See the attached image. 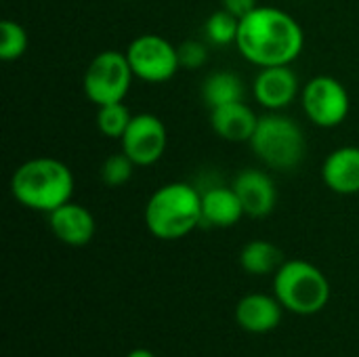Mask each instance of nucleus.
I'll use <instances>...</instances> for the list:
<instances>
[{
  "label": "nucleus",
  "instance_id": "obj_1",
  "mask_svg": "<svg viewBox=\"0 0 359 357\" xmlns=\"http://www.w3.org/2000/svg\"><path fill=\"white\" fill-rule=\"evenodd\" d=\"M236 46L257 67L292 65L305 48L301 23L278 6H257L240 19Z\"/></svg>",
  "mask_w": 359,
  "mask_h": 357
},
{
  "label": "nucleus",
  "instance_id": "obj_2",
  "mask_svg": "<svg viewBox=\"0 0 359 357\" xmlns=\"http://www.w3.org/2000/svg\"><path fill=\"white\" fill-rule=\"evenodd\" d=\"M74 173L72 168L48 156L32 158L17 166L11 177V196L23 208L36 213H53L74 196Z\"/></svg>",
  "mask_w": 359,
  "mask_h": 357
},
{
  "label": "nucleus",
  "instance_id": "obj_3",
  "mask_svg": "<svg viewBox=\"0 0 359 357\" xmlns=\"http://www.w3.org/2000/svg\"><path fill=\"white\" fill-rule=\"evenodd\" d=\"M143 221L154 238L181 240L202 225V191L183 181L166 183L149 196Z\"/></svg>",
  "mask_w": 359,
  "mask_h": 357
},
{
  "label": "nucleus",
  "instance_id": "obj_4",
  "mask_svg": "<svg viewBox=\"0 0 359 357\" xmlns=\"http://www.w3.org/2000/svg\"><path fill=\"white\" fill-rule=\"evenodd\" d=\"M273 295L294 316H316L330 301L326 274L309 261L290 259L273 274Z\"/></svg>",
  "mask_w": 359,
  "mask_h": 357
},
{
  "label": "nucleus",
  "instance_id": "obj_5",
  "mask_svg": "<svg viewBox=\"0 0 359 357\" xmlns=\"http://www.w3.org/2000/svg\"><path fill=\"white\" fill-rule=\"evenodd\" d=\"M255 156L273 170L297 168L307 151L303 128L282 112H269L259 118L252 139L248 141Z\"/></svg>",
  "mask_w": 359,
  "mask_h": 357
},
{
  "label": "nucleus",
  "instance_id": "obj_6",
  "mask_svg": "<svg viewBox=\"0 0 359 357\" xmlns=\"http://www.w3.org/2000/svg\"><path fill=\"white\" fill-rule=\"evenodd\" d=\"M133 69L126 59V53L120 50H101L97 53L88 67L84 69L82 88L90 103L97 107L107 103H120L130 90L133 84Z\"/></svg>",
  "mask_w": 359,
  "mask_h": 357
},
{
  "label": "nucleus",
  "instance_id": "obj_7",
  "mask_svg": "<svg viewBox=\"0 0 359 357\" xmlns=\"http://www.w3.org/2000/svg\"><path fill=\"white\" fill-rule=\"evenodd\" d=\"M124 53L135 78L149 84L168 82L181 69L177 46L160 34L137 36L135 40H130Z\"/></svg>",
  "mask_w": 359,
  "mask_h": 357
},
{
  "label": "nucleus",
  "instance_id": "obj_8",
  "mask_svg": "<svg viewBox=\"0 0 359 357\" xmlns=\"http://www.w3.org/2000/svg\"><path fill=\"white\" fill-rule=\"evenodd\" d=\"M301 103L305 116L320 128L341 126L351 112V99L345 84L332 76L311 78L303 86Z\"/></svg>",
  "mask_w": 359,
  "mask_h": 357
},
{
  "label": "nucleus",
  "instance_id": "obj_9",
  "mask_svg": "<svg viewBox=\"0 0 359 357\" xmlns=\"http://www.w3.org/2000/svg\"><path fill=\"white\" fill-rule=\"evenodd\" d=\"M120 143L122 151L137 166H154L166 154L168 130L158 116L147 112L135 114Z\"/></svg>",
  "mask_w": 359,
  "mask_h": 357
},
{
  "label": "nucleus",
  "instance_id": "obj_10",
  "mask_svg": "<svg viewBox=\"0 0 359 357\" xmlns=\"http://www.w3.org/2000/svg\"><path fill=\"white\" fill-rule=\"evenodd\" d=\"M252 95L267 112H282L297 99L299 78L290 65L261 67L252 84Z\"/></svg>",
  "mask_w": 359,
  "mask_h": 357
},
{
  "label": "nucleus",
  "instance_id": "obj_11",
  "mask_svg": "<svg viewBox=\"0 0 359 357\" xmlns=\"http://www.w3.org/2000/svg\"><path fill=\"white\" fill-rule=\"evenodd\" d=\"M238 194L246 217L263 219L269 217L278 204V189L273 179L261 168H244L236 175L231 183Z\"/></svg>",
  "mask_w": 359,
  "mask_h": 357
},
{
  "label": "nucleus",
  "instance_id": "obj_12",
  "mask_svg": "<svg viewBox=\"0 0 359 357\" xmlns=\"http://www.w3.org/2000/svg\"><path fill=\"white\" fill-rule=\"evenodd\" d=\"M48 227L59 242L72 248H80L95 238L97 223L86 206L69 200L63 206L48 213Z\"/></svg>",
  "mask_w": 359,
  "mask_h": 357
},
{
  "label": "nucleus",
  "instance_id": "obj_13",
  "mask_svg": "<svg viewBox=\"0 0 359 357\" xmlns=\"http://www.w3.org/2000/svg\"><path fill=\"white\" fill-rule=\"evenodd\" d=\"M284 307L278 297L265 292H250L236 305V322L250 335H269L282 324Z\"/></svg>",
  "mask_w": 359,
  "mask_h": 357
},
{
  "label": "nucleus",
  "instance_id": "obj_14",
  "mask_svg": "<svg viewBox=\"0 0 359 357\" xmlns=\"http://www.w3.org/2000/svg\"><path fill=\"white\" fill-rule=\"evenodd\" d=\"M322 179L326 187L339 196L359 194V147L343 145L332 149L322 166Z\"/></svg>",
  "mask_w": 359,
  "mask_h": 357
},
{
  "label": "nucleus",
  "instance_id": "obj_15",
  "mask_svg": "<svg viewBox=\"0 0 359 357\" xmlns=\"http://www.w3.org/2000/svg\"><path fill=\"white\" fill-rule=\"evenodd\" d=\"M259 124V116L244 101H233L210 109V126L215 135L229 143H248Z\"/></svg>",
  "mask_w": 359,
  "mask_h": 357
},
{
  "label": "nucleus",
  "instance_id": "obj_16",
  "mask_svg": "<svg viewBox=\"0 0 359 357\" xmlns=\"http://www.w3.org/2000/svg\"><path fill=\"white\" fill-rule=\"evenodd\" d=\"M242 217L246 213L231 185H212L202 191V225L227 229L238 225Z\"/></svg>",
  "mask_w": 359,
  "mask_h": 357
},
{
  "label": "nucleus",
  "instance_id": "obj_17",
  "mask_svg": "<svg viewBox=\"0 0 359 357\" xmlns=\"http://www.w3.org/2000/svg\"><path fill=\"white\" fill-rule=\"evenodd\" d=\"M284 263L282 250L267 240H252L240 252V265L250 276H269Z\"/></svg>",
  "mask_w": 359,
  "mask_h": 357
},
{
  "label": "nucleus",
  "instance_id": "obj_18",
  "mask_svg": "<svg viewBox=\"0 0 359 357\" xmlns=\"http://www.w3.org/2000/svg\"><path fill=\"white\" fill-rule=\"evenodd\" d=\"M202 99L208 109L233 101H244V82L233 72H215L202 84Z\"/></svg>",
  "mask_w": 359,
  "mask_h": 357
},
{
  "label": "nucleus",
  "instance_id": "obj_19",
  "mask_svg": "<svg viewBox=\"0 0 359 357\" xmlns=\"http://www.w3.org/2000/svg\"><path fill=\"white\" fill-rule=\"evenodd\" d=\"M130 120H133V114L122 101L97 107V116H95L99 133L107 139H118V141L124 137Z\"/></svg>",
  "mask_w": 359,
  "mask_h": 357
},
{
  "label": "nucleus",
  "instance_id": "obj_20",
  "mask_svg": "<svg viewBox=\"0 0 359 357\" xmlns=\"http://www.w3.org/2000/svg\"><path fill=\"white\" fill-rule=\"evenodd\" d=\"M238 27H240V19L221 6L219 11H215L206 19L204 34H206V38L212 44H217V46H229V44H236Z\"/></svg>",
  "mask_w": 359,
  "mask_h": 357
},
{
  "label": "nucleus",
  "instance_id": "obj_21",
  "mask_svg": "<svg viewBox=\"0 0 359 357\" xmlns=\"http://www.w3.org/2000/svg\"><path fill=\"white\" fill-rule=\"evenodd\" d=\"M27 32L21 23L13 19H4L0 23V59L2 61H17L27 50Z\"/></svg>",
  "mask_w": 359,
  "mask_h": 357
},
{
  "label": "nucleus",
  "instance_id": "obj_22",
  "mask_svg": "<svg viewBox=\"0 0 359 357\" xmlns=\"http://www.w3.org/2000/svg\"><path fill=\"white\" fill-rule=\"evenodd\" d=\"M135 168H137V164L124 151H120V154H111L109 158H105L99 175L107 187H122L133 179Z\"/></svg>",
  "mask_w": 359,
  "mask_h": 357
},
{
  "label": "nucleus",
  "instance_id": "obj_23",
  "mask_svg": "<svg viewBox=\"0 0 359 357\" xmlns=\"http://www.w3.org/2000/svg\"><path fill=\"white\" fill-rule=\"evenodd\" d=\"M181 67L185 69H200L208 61V48L200 40H185L177 46Z\"/></svg>",
  "mask_w": 359,
  "mask_h": 357
},
{
  "label": "nucleus",
  "instance_id": "obj_24",
  "mask_svg": "<svg viewBox=\"0 0 359 357\" xmlns=\"http://www.w3.org/2000/svg\"><path fill=\"white\" fill-rule=\"evenodd\" d=\"M221 2H223V8L229 11L231 15H236L238 19L246 17L250 11H255L259 6L257 0H221Z\"/></svg>",
  "mask_w": 359,
  "mask_h": 357
},
{
  "label": "nucleus",
  "instance_id": "obj_25",
  "mask_svg": "<svg viewBox=\"0 0 359 357\" xmlns=\"http://www.w3.org/2000/svg\"><path fill=\"white\" fill-rule=\"evenodd\" d=\"M126 357H156V356H154L149 349H143V347H141V349H133V351H130Z\"/></svg>",
  "mask_w": 359,
  "mask_h": 357
},
{
  "label": "nucleus",
  "instance_id": "obj_26",
  "mask_svg": "<svg viewBox=\"0 0 359 357\" xmlns=\"http://www.w3.org/2000/svg\"><path fill=\"white\" fill-rule=\"evenodd\" d=\"M126 2H135V0H126Z\"/></svg>",
  "mask_w": 359,
  "mask_h": 357
},
{
  "label": "nucleus",
  "instance_id": "obj_27",
  "mask_svg": "<svg viewBox=\"0 0 359 357\" xmlns=\"http://www.w3.org/2000/svg\"><path fill=\"white\" fill-rule=\"evenodd\" d=\"M269 357H276V356H269Z\"/></svg>",
  "mask_w": 359,
  "mask_h": 357
}]
</instances>
